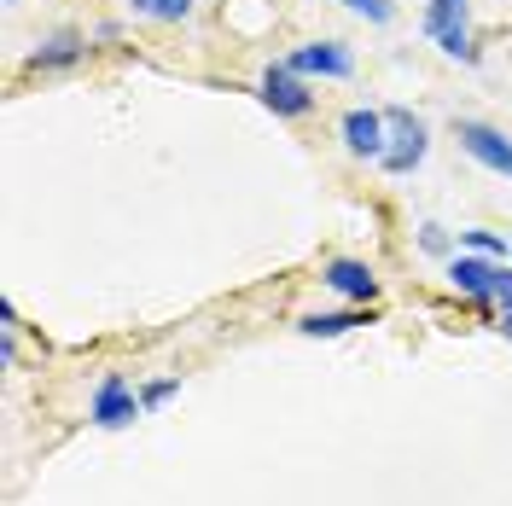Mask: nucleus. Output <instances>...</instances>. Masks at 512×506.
<instances>
[{"instance_id":"obj_10","label":"nucleus","mask_w":512,"mask_h":506,"mask_svg":"<svg viewBox=\"0 0 512 506\" xmlns=\"http://www.w3.org/2000/svg\"><path fill=\"white\" fill-rule=\"evenodd\" d=\"M82 59H88V35L59 30V35H47V41H35L30 70H70V64H82Z\"/></svg>"},{"instance_id":"obj_8","label":"nucleus","mask_w":512,"mask_h":506,"mask_svg":"<svg viewBox=\"0 0 512 506\" xmlns=\"http://www.w3.org/2000/svg\"><path fill=\"white\" fill-rule=\"evenodd\" d=\"M320 280L332 285V291H338L344 303H361V309H367V303L379 297V274H373L367 262H355V256H332V262L320 268Z\"/></svg>"},{"instance_id":"obj_4","label":"nucleus","mask_w":512,"mask_h":506,"mask_svg":"<svg viewBox=\"0 0 512 506\" xmlns=\"http://www.w3.org/2000/svg\"><path fill=\"white\" fill-rule=\"evenodd\" d=\"M146 413V402H140V390L123 379V373H105V379L94 384V408H88V419H94L99 431H123V425H134Z\"/></svg>"},{"instance_id":"obj_17","label":"nucleus","mask_w":512,"mask_h":506,"mask_svg":"<svg viewBox=\"0 0 512 506\" xmlns=\"http://www.w3.org/2000/svg\"><path fill=\"white\" fill-rule=\"evenodd\" d=\"M495 303L512 309V268H507V262H501V280H495Z\"/></svg>"},{"instance_id":"obj_12","label":"nucleus","mask_w":512,"mask_h":506,"mask_svg":"<svg viewBox=\"0 0 512 506\" xmlns=\"http://www.w3.org/2000/svg\"><path fill=\"white\" fill-rule=\"evenodd\" d=\"M134 18H158V24H181L192 12V0H128Z\"/></svg>"},{"instance_id":"obj_18","label":"nucleus","mask_w":512,"mask_h":506,"mask_svg":"<svg viewBox=\"0 0 512 506\" xmlns=\"http://www.w3.org/2000/svg\"><path fill=\"white\" fill-rule=\"evenodd\" d=\"M0 332H18V309H12L6 297H0Z\"/></svg>"},{"instance_id":"obj_14","label":"nucleus","mask_w":512,"mask_h":506,"mask_svg":"<svg viewBox=\"0 0 512 506\" xmlns=\"http://www.w3.org/2000/svg\"><path fill=\"white\" fill-rule=\"evenodd\" d=\"M419 251H425V256H454V239H448V227L425 222V227H419Z\"/></svg>"},{"instance_id":"obj_11","label":"nucleus","mask_w":512,"mask_h":506,"mask_svg":"<svg viewBox=\"0 0 512 506\" xmlns=\"http://www.w3.org/2000/svg\"><path fill=\"white\" fill-rule=\"evenodd\" d=\"M355 326H367V309H361V303H350V309H326V315H303V320H297V332H303V338H344V332H355Z\"/></svg>"},{"instance_id":"obj_19","label":"nucleus","mask_w":512,"mask_h":506,"mask_svg":"<svg viewBox=\"0 0 512 506\" xmlns=\"http://www.w3.org/2000/svg\"><path fill=\"white\" fill-rule=\"evenodd\" d=\"M18 361V344H12V332H0V367H12Z\"/></svg>"},{"instance_id":"obj_13","label":"nucleus","mask_w":512,"mask_h":506,"mask_svg":"<svg viewBox=\"0 0 512 506\" xmlns=\"http://www.w3.org/2000/svg\"><path fill=\"white\" fill-rule=\"evenodd\" d=\"M460 251H478V256H495V262H501V256H507V239L489 233V227H466V233H460Z\"/></svg>"},{"instance_id":"obj_5","label":"nucleus","mask_w":512,"mask_h":506,"mask_svg":"<svg viewBox=\"0 0 512 506\" xmlns=\"http://www.w3.org/2000/svg\"><path fill=\"white\" fill-rule=\"evenodd\" d=\"M454 140H460V152L478 158L489 175H507L512 181V140L501 134V128L478 123V117H460V123H454Z\"/></svg>"},{"instance_id":"obj_2","label":"nucleus","mask_w":512,"mask_h":506,"mask_svg":"<svg viewBox=\"0 0 512 506\" xmlns=\"http://www.w3.org/2000/svg\"><path fill=\"white\" fill-rule=\"evenodd\" d=\"M425 35L443 47L448 59L478 64V47H472V0H425Z\"/></svg>"},{"instance_id":"obj_15","label":"nucleus","mask_w":512,"mask_h":506,"mask_svg":"<svg viewBox=\"0 0 512 506\" xmlns=\"http://www.w3.org/2000/svg\"><path fill=\"white\" fill-rule=\"evenodd\" d=\"M344 6H350L355 18H367V24H390V18H396L390 0H344Z\"/></svg>"},{"instance_id":"obj_6","label":"nucleus","mask_w":512,"mask_h":506,"mask_svg":"<svg viewBox=\"0 0 512 506\" xmlns=\"http://www.w3.org/2000/svg\"><path fill=\"white\" fill-rule=\"evenodd\" d=\"M286 64L297 76H320V82H350L355 76V53L344 41H303Z\"/></svg>"},{"instance_id":"obj_9","label":"nucleus","mask_w":512,"mask_h":506,"mask_svg":"<svg viewBox=\"0 0 512 506\" xmlns=\"http://www.w3.org/2000/svg\"><path fill=\"white\" fill-rule=\"evenodd\" d=\"M338 134H344L350 158H373V163L384 158V111H367V105H355V111H344Z\"/></svg>"},{"instance_id":"obj_16","label":"nucleus","mask_w":512,"mask_h":506,"mask_svg":"<svg viewBox=\"0 0 512 506\" xmlns=\"http://www.w3.org/2000/svg\"><path fill=\"white\" fill-rule=\"evenodd\" d=\"M175 390H181V379H152V384H140V402H146V408H163Z\"/></svg>"},{"instance_id":"obj_20","label":"nucleus","mask_w":512,"mask_h":506,"mask_svg":"<svg viewBox=\"0 0 512 506\" xmlns=\"http://www.w3.org/2000/svg\"><path fill=\"white\" fill-rule=\"evenodd\" d=\"M501 338L512 344V309H501Z\"/></svg>"},{"instance_id":"obj_3","label":"nucleus","mask_w":512,"mask_h":506,"mask_svg":"<svg viewBox=\"0 0 512 506\" xmlns=\"http://www.w3.org/2000/svg\"><path fill=\"white\" fill-rule=\"evenodd\" d=\"M256 99L274 111V117H309L315 111V94H309V76H297L286 59L268 64L262 70V82H256Z\"/></svg>"},{"instance_id":"obj_7","label":"nucleus","mask_w":512,"mask_h":506,"mask_svg":"<svg viewBox=\"0 0 512 506\" xmlns=\"http://www.w3.org/2000/svg\"><path fill=\"white\" fill-rule=\"evenodd\" d=\"M495 280H501V262L478 251H454L448 256V285L460 297H478V303H495Z\"/></svg>"},{"instance_id":"obj_1","label":"nucleus","mask_w":512,"mask_h":506,"mask_svg":"<svg viewBox=\"0 0 512 506\" xmlns=\"http://www.w3.org/2000/svg\"><path fill=\"white\" fill-rule=\"evenodd\" d=\"M425 152H431V128H425V117H414L408 105H390L384 111V175H414L419 163H425Z\"/></svg>"}]
</instances>
